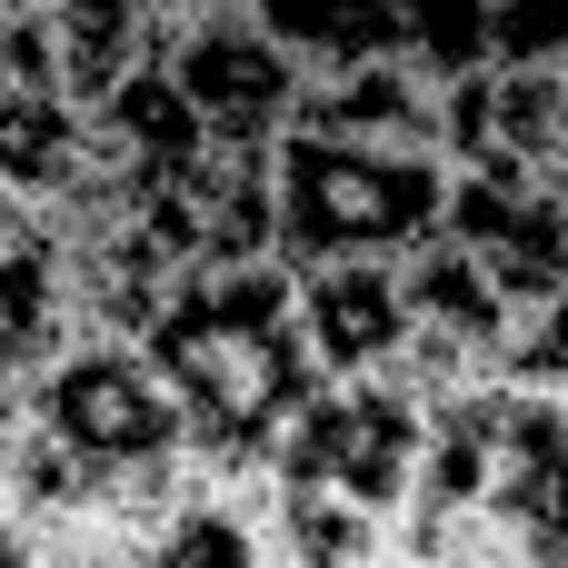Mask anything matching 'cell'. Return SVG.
<instances>
[{"label":"cell","mask_w":568,"mask_h":568,"mask_svg":"<svg viewBox=\"0 0 568 568\" xmlns=\"http://www.w3.org/2000/svg\"><path fill=\"white\" fill-rule=\"evenodd\" d=\"M499 379H519V389H568V280L539 290V300H509Z\"/></svg>","instance_id":"obj_17"},{"label":"cell","mask_w":568,"mask_h":568,"mask_svg":"<svg viewBox=\"0 0 568 568\" xmlns=\"http://www.w3.org/2000/svg\"><path fill=\"white\" fill-rule=\"evenodd\" d=\"M140 349L180 389L190 459L200 469H230V479L270 459V429L320 379V359L300 339V270L280 250H260V260H190L160 290Z\"/></svg>","instance_id":"obj_1"},{"label":"cell","mask_w":568,"mask_h":568,"mask_svg":"<svg viewBox=\"0 0 568 568\" xmlns=\"http://www.w3.org/2000/svg\"><path fill=\"white\" fill-rule=\"evenodd\" d=\"M439 230L459 250H479V270L509 300H539L568 280V200L549 170H449Z\"/></svg>","instance_id":"obj_7"},{"label":"cell","mask_w":568,"mask_h":568,"mask_svg":"<svg viewBox=\"0 0 568 568\" xmlns=\"http://www.w3.org/2000/svg\"><path fill=\"white\" fill-rule=\"evenodd\" d=\"M559 150V60H469L439 80V160L449 170H549Z\"/></svg>","instance_id":"obj_8"},{"label":"cell","mask_w":568,"mask_h":568,"mask_svg":"<svg viewBox=\"0 0 568 568\" xmlns=\"http://www.w3.org/2000/svg\"><path fill=\"white\" fill-rule=\"evenodd\" d=\"M250 20H260L300 70H339V60L399 50V0H250Z\"/></svg>","instance_id":"obj_16"},{"label":"cell","mask_w":568,"mask_h":568,"mask_svg":"<svg viewBox=\"0 0 568 568\" xmlns=\"http://www.w3.org/2000/svg\"><path fill=\"white\" fill-rule=\"evenodd\" d=\"M399 50L439 80L489 60V0H399Z\"/></svg>","instance_id":"obj_18"},{"label":"cell","mask_w":568,"mask_h":568,"mask_svg":"<svg viewBox=\"0 0 568 568\" xmlns=\"http://www.w3.org/2000/svg\"><path fill=\"white\" fill-rule=\"evenodd\" d=\"M489 50L499 60H559L568 50V0H489Z\"/></svg>","instance_id":"obj_19"},{"label":"cell","mask_w":568,"mask_h":568,"mask_svg":"<svg viewBox=\"0 0 568 568\" xmlns=\"http://www.w3.org/2000/svg\"><path fill=\"white\" fill-rule=\"evenodd\" d=\"M549 180H559V200H568V50H559V150H549Z\"/></svg>","instance_id":"obj_20"},{"label":"cell","mask_w":568,"mask_h":568,"mask_svg":"<svg viewBox=\"0 0 568 568\" xmlns=\"http://www.w3.org/2000/svg\"><path fill=\"white\" fill-rule=\"evenodd\" d=\"M90 170V110L70 90H20L0 80V190L20 210H50Z\"/></svg>","instance_id":"obj_13"},{"label":"cell","mask_w":568,"mask_h":568,"mask_svg":"<svg viewBox=\"0 0 568 568\" xmlns=\"http://www.w3.org/2000/svg\"><path fill=\"white\" fill-rule=\"evenodd\" d=\"M270 559H300V568L389 559V509H359L339 489H280L270 479Z\"/></svg>","instance_id":"obj_15"},{"label":"cell","mask_w":568,"mask_h":568,"mask_svg":"<svg viewBox=\"0 0 568 568\" xmlns=\"http://www.w3.org/2000/svg\"><path fill=\"white\" fill-rule=\"evenodd\" d=\"M140 10H160V20H170V10H190V0H140Z\"/></svg>","instance_id":"obj_21"},{"label":"cell","mask_w":568,"mask_h":568,"mask_svg":"<svg viewBox=\"0 0 568 568\" xmlns=\"http://www.w3.org/2000/svg\"><path fill=\"white\" fill-rule=\"evenodd\" d=\"M40 30H50V70H60V90L90 110L120 70L150 60L160 10H140V0H40Z\"/></svg>","instance_id":"obj_14"},{"label":"cell","mask_w":568,"mask_h":568,"mask_svg":"<svg viewBox=\"0 0 568 568\" xmlns=\"http://www.w3.org/2000/svg\"><path fill=\"white\" fill-rule=\"evenodd\" d=\"M399 310H409V329H429V339H459L489 379H499V329H509V290L479 270V250H459L449 230H429V240H409L399 260Z\"/></svg>","instance_id":"obj_12"},{"label":"cell","mask_w":568,"mask_h":568,"mask_svg":"<svg viewBox=\"0 0 568 568\" xmlns=\"http://www.w3.org/2000/svg\"><path fill=\"white\" fill-rule=\"evenodd\" d=\"M90 150L150 200V190H170L200 150H210V130H200V110L180 100V80L160 70V50L140 60V70H120L100 100H90Z\"/></svg>","instance_id":"obj_11"},{"label":"cell","mask_w":568,"mask_h":568,"mask_svg":"<svg viewBox=\"0 0 568 568\" xmlns=\"http://www.w3.org/2000/svg\"><path fill=\"white\" fill-rule=\"evenodd\" d=\"M439 409L469 429V469H479V509L499 529V559L568 568V399L519 389V379H469Z\"/></svg>","instance_id":"obj_3"},{"label":"cell","mask_w":568,"mask_h":568,"mask_svg":"<svg viewBox=\"0 0 568 568\" xmlns=\"http://www.w3.org/2000/svg\"><path fill=\"white\" fill-rule=\"evenodd\" d=\"M449 160L439 150H379L339 130H280L270 140V250L290 270L310 260H399L439 230Z\"/></svg>","instance_id":"obj_2"},{"label":"cell","mask_w":568,"mask_h":568,"mask_svg":"<svg viewBox=\"0 0 568 568\" xmlns=\"http://www.w3.org/2000/svg\"><path fill=\"white\" fill-rule=\"evenodd\" d=\"M300 339L320 359V379H369L399 359L409 310H399V270L389 260H310L300 270Z\"/></svg>","instance_id":"obj_10"},{"label":"cell","mask_w":568,"mask_h":568,"mask_svg":"<svg viewBox=\"0 0 568 568\" xmlns=\"http://www.w3.org/2000/svg\"><path fill=\"white\" fill-rule=\"evenodd\" d=\"M0 10H40V0H0Z\"/></svg>","instance_id":"obj_22"},{"label":"cell","mask_w":568,"mask_h":568,"mask_svg":"<svg viewBox=\"0 0 568 568\" xmlns=\"http://www.w3.org/2000/svg\"><path fill=\"white\" fill-rule=\"evenodd\" d=\"M419 439H429V409L369 369V379H310L300 409L270 429V479L280 489H339L359 509H399L409 479H419Z\"/></svg>","instance_id":"obj_4"},{"label":"cell","mask_w":568,"mask_h":568,"mask_svg":"<svg viewBox=\"0 0 568 568\" xmlns=\"http://www.w3.org/2000/svg\"><path fill=\"white\" fill-rule=\"evenodd\" d=\"M290 120L339 130V140H379V150H439V70H419L409 50H369V60L310 70Z\"/></svg>","instance_id":"obj_9"},{"label":"cell","mask_w":568,"mask_h":568,"mask_svg":"<svg viewBox=\"0 0 568 568\" xmlns=\"http://www.w3.org/2000/svg\"><path fill=\"white\" fill-rule=\"evenodd\" d=\"M160 70L180 80V100L200 110L210 140H280L290 100H300V60L250 20V10H170L160 20Z\"/></svg>","instance_id":"obj_6"},{"label":"cell","mask_w":568,"mask_h":568,"mask_svg":"<svg viewBox=\"0 0 568 568\" xmlns=\"http://www.w3.org/2000/svg\"><path fill=\"white\" fill-rule=\"evenodd\" d=\"M30 419H40L70 459H90V479L140 469V459H170V449L190 439L180 389L160 379V359H150L140 339H110V329H70V339L40 359Z\"/></svg>","instance_id":"obj_5"}]
</instances>
